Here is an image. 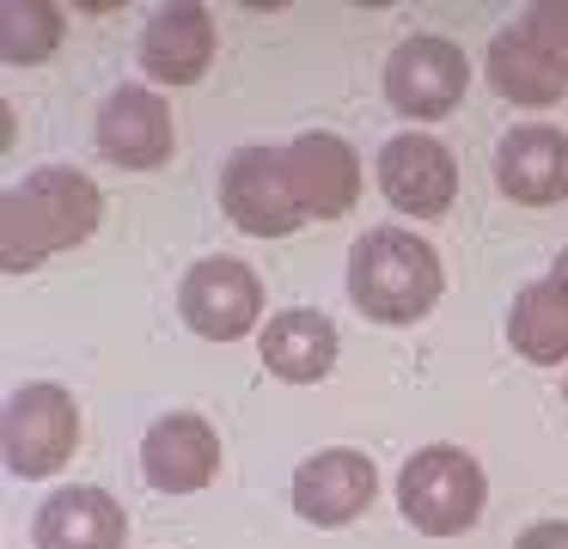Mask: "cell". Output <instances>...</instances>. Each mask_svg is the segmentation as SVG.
I'll return each instance as SVG.
<instances>
[{
	"label": "cell",
	"instance_id": "1",
	"mask_svg": "<svg viewBox=\"0 0 568 549\" xmlns=\"http://www.w3.org/2000/svg\"><path fill=\"white\" fill-rule=\"evenodd\" d=\"M99 214H104V195L92 177H80L68 165L31 171L0 202V263L13 268V275H26L50 251H68V244L92 238Z\"/></svg>",
	"mask_w": 568,
	"mask_h": 549
},
{
	"label": "cell",
	"instance_id": "2",
	"mask_svg": "<svg viewBox=\"0 0 568 549\" xmlns=\"http://www.w3.org/2000/svg\"><path fill=\"white\" fill-rule=\"evenodd\" d=\"M440 256L434 244L409 238L404 226H379L348 251V293L379 324H416L440 299Z\"/></svg>",
	"mask_w": 568,
	"mask_h": 549
},
{
	"label": "cell",
	"instance_id": "3",
	"mask_svg": "<svg viewBox=\"0 0 568 549\" xmlns=\"http://www.w3.org/2000/svg\"><path fill=\"white\" fill-rule=\"evenodd\" d=\"M397 507L416 531L428 537H458L483 512V470L458 446H422L397 476Z\"/></svg>",
	"mask_w": 568,
	"mask_h": 549
},
{
	"label": "cell",
	"instance_id": "4",
	"mask_svg": "<svg viewBox=\"0 0 568 549\" xmlns=\"http://www.w3.org/2000/svg\"><path fill=\"white\" fill-rule=\"evenodd\" d=\"M221 207L233 214L239 232H251V238H287V232L306 220L282 146H239L221 165Z\"/></svg>",
	"mask_w": 568,
	"mask_h": 549
},
{
	"label": "cell",
	"instance_id": "5",
	"mask_svg": "<svg viewBox=\"0 0 568 549\" xmlns=\"http://www.w3.org/2000/svg\"><path fill=\"white\" fill-rule=\"evenodd\" d=\"M178 312L196 336L209 342H239L263 317V281L239 256H202L178 287Z\"/></svg>",
	"mask_w": 568,
	"mask_h": 549
},
{
	"label": "cell",
	"instance_id": "6",
	"mask_svg": "<svg viewBox=\"0 0 568 549\" xmlns=\"http://www.w3.org/2000/svg\"><path fill=\"white\" fill-rule=\"evenodd\" d=\"M80 446V409L62 385H26L7 397V470L13 476H50Z\"/></svg>",
	"mask_w": 568,
	"mask_h": 549
},
{
	"label": "cell",
	"instance_id": "7",
	"mask_svg": "<svg viewBox=\"0 0 568 549\" xmlns=\"http://www.w3.org/2000/svg\"><path fill=\"white\" fill-rule=\"evenodd\" d=\"M465 85H470V61L446 37H409L385 61V98L404 116H446V110H458Z\"/></svg>",
	"mask_w": 568,
	"mask_h": 549
},
{
	"label": "cell",
	"instance_id": "8",
	"mask_svg": "<svg viewBox=\"0 0 568 549\" xmlns=\"http://www.w3.org/2000/svg\"><path fill=\"white\" fill-rule=\"evenodd\" d=\"M379 190L397 214H446L458 195V165L434 134H392L379 146Z\"/></svg>",
	"mask_w": 568,
	"mask_h": 549
},
{
	"label": "cell",
	"instance_id": "9",
	"mask_svg": "<svg viewBox=\"0 0 568 549\" xmlns=\"http://www.w3.org/2000/svg\"><path fill=\"white\" fill-rule=\"evenodd\" d=\"M282 159H287L300 207H306L312 220H336L361 202V159L343 134L312 129V134H300V141H287Z\"/></svg>",
	"mask_w": 568,
	"mask_h": 549
},
{
	"label": "cell",
	"instance_id": "10",
	"mask_svg": "<svg viewBox=\"0 0 568 549\" xmlns=\"http://www.w3.org/2000/svg\"><path fill=\"white\" fill-rule=\"evenodd\" d=\"M373 488H379L373 458H361L355 446H331V451H312L294 470V507L312 525H348V519H361Z\"/></svg>",
	"mask_w": 568,
	"mask_h": 549
},
{
	"label": "cell",
	"instance_id": "11",
	"mask_svg": "<svg viewBox=\"0 0 568 549\" xmlns=\"http://www.w3.org/2000/svg\"><path fill=\"white\" fill-rule=\"evenodd\" d=\"M99 153L129 171H153L172 159V110L148 85H116L99 110Z\"/></svg>",
	"mask_w": 568,
	"mask_h": 549
},
{
	"label": "cell",
	"instance_id": "12",
	"mask_svg": "<svg viewBox=\"0 0 568 549\" xmlns=\"http://www.w3.org/2000/svg\"><path fill=\"white\" fill-rule=\"evenodd\" d=\"M214 464H221V439L202 415H165L141 439V476L160 495H196L202 482H214Z\"/></svg>",
	"mask_w": 568,
	"mask_h": 549
},
{
	"label": "cell",
	"instance_id": "13",
	"mask_svg": "<svg viewBox=\"0 0 568 549\" xmlns=\"http://www.w3.org/2000/svg\"><path fill=\"white\" fill-rule=\"evenodd\" d=\"M495 183L526 207H550L568 195V134L550 122H526L495 146Z\"/></svg>",
	"mask_w": 568,
	"mask_h": 549
},
{
	"label": "cell",
	"instance_id": "14",
	"mask_svg": "<svg viewBox=\"0 0 568 549\" xmlns=\"http://www.w3.org/2000/svg\"><path fill=\"white\" fill-rule=\"evenodd\" d=\"M129 519L104 488H62L38 507L31 543L38 549H123Z\"/></svg>",
	"mask_w": 568,
	"mask_h": 549
},
{
	"label": "cell",
	"instance_id": "15",
	"mask_svg": "<svg viewBox=\"0 0 568 549\" xmlns=\"http://www.w3.org/2000/svg\"><path fill=\"white\" fill-rule=\"evenodd\" d=\"M214 61V19L209 7H160L141 31V68L165 85H196Z\"/></svg>",
	"mask_w": 568,
	"mask_h": 549
},
{
	"label": "cell",
	"instance_id": "16",
	"mask_svg": "<svg viewBox=\"0 0 568 549\" xmlns=\"http://www.w3.org/2000/svg\"><path fill=\"white\" fill-rule=\"evenodd\" d=\"M336 360V329L324 312H275L270 324H263V366H270L275 378H287V385H312V378H324Z\"/></svg>",
	"mask_w": 568,
	"mask_h": 549
},
{
	"label": "cell",
	"instance_id": "17",
	"mask_svg": "<svg viewBox=\"0 0 568 549\" xmlns=\"http://www.w3.org/2000/svg\"><path fill=\"white\" fill-rule=\"evenodd\" d=\"M489 85L501 98H514V104H526V110H544L568 92V73L514 24V31H501L489 43Z\"/></svg>",
	"mask_w": 568,
	"mask_h": 549
},
{
	"label": "cell",
	"instance_id": "18",
	"mask_svg": "<svg viewBox=\"0 0 568 549\" xmlns=\"http://www.w3.org/2000/svg\"><path fill=\"white\" fill-rule=\"evenodd\" d=\"M507 342H514L519 360H568V299L556 293V281H531L514 293V312H507Z\"/></svg>",
	"mask_w": 568,
	"mask_h": 549
},
{
	"label": "cell",
	"instance_id": "19",
	"mask_svg": "<svg viewBox=\"0 0 568 549\" xmlns=\"http://www.w3.org/2000/svg\"><path fill=\"white\" fill-rule=\"evenodd\" d=\"M62 43V7L50 0H13L0 12V55L7 61H43Z\"/></svg>",
	"mask_w": 568,
	"mask_h": 549
},
{
	"label": "cell",
	"instance_id": "20",
	"mask_svg": "<svg viewBox=\"0 0 568 549\" xmlns=\"http://www.w3.org/2000/svg\"><path fill=\"white\" fill-rule=\"evenodd\" d=\"M519 31H526L531 43L568 73V0H544V7H531L526 19H519Z\"/></svg>",
	"mask_w": 568,
	"mask_h": 549
},
{
	"label": "cell",
	"instance_id": "21",
	"mask_svg": "<svg viewBox=\"0 0 568 549\" xmlns=\"http://www.w3.org/2000/svg\"><path fill=\"white\" fill-rule=\"evenodd\" d=\"M514 549H568V525L562 519H544V525H531Z\"/></svg>",
	"mask_w": 568,
	"mask_h": 549
},
{
	"label": "cell",
	"instance_id": "22",
	"mask_svg": "<svg viewBox=\"0 0 568 549\" xmlns=\"http://www.w3.org/2000/svg\"><path fill=\"white\" fill-rule=\"evenodd\" d=\"M550 281H556V293H562V299H568V251H562V256H556V268H550Z\"/></svg>",
	"mask_w": 568,
	"mask_h": 549
},
{
	"label": "cell",
	"instance_id": "23",
	"mask_svg": "<svg viewBox=\"0 0 568 549\" xmlns=\"http://www.w3.org/2000/svg\"><path fill=\"white\" fill-rule=\"evenodd\" d=\"M562 397H568V385H562Z\"/></svg>",
	"mask_w": 568,
	"mask_h": 549
}]
</instances>
